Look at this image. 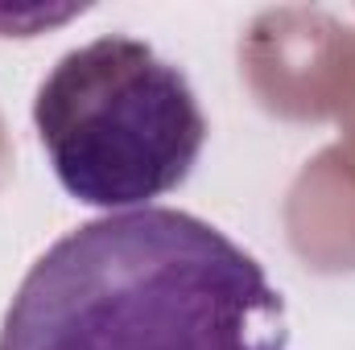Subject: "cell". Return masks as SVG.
Instances as JSON below:
<instances>
[{"instance_id": "7a4b0ae2", "label": "cell", "mask_w": 355, "mask_h": 350, "mask_svg": "<svg viewBox=\"0 0 355 350\" xmlns=\"http://www.w3.org/2000/svg\"><path fill=\"white\" fill-rule=\"evenodd\" d=\"M33 124L62 190L107 214L178 190L207 145L190 79L124 33L67 50L33 95Z\"/></svg>"}, {"instance_id": "6da1fadb", "label": "cell", "mask_w": 355, "mask_h": 350, "mask_svg": "<svg viewBox=\"0 0 355 350\" xmlns=\"http://www.w3.org/2000/svg\"><path fill=\"white\" fill-rule=\"evenodd\" d=\"M285 301L219 227L170 206L91 219L25 272L0 350H285Z\"/></svg>"}]
</instances>
